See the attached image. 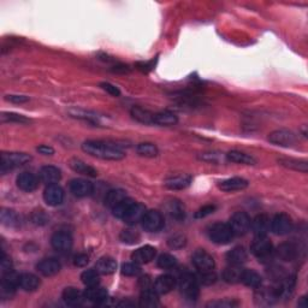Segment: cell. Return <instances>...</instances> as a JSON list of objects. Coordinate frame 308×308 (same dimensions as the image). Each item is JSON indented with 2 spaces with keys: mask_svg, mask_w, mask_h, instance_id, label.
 Returning <instances> with one entry per match:
<instances>
[{
  "mask_svg": "<svg viewBox=\"0 0 308 308\" xmlns=\"http://www.w3.org/2000/svg\"><path fill=\"white\" fill-rule=\"evenodd\" d=\"M82 149L89 156L104 160H122L125 157L124 152L117 144L108 141H86L82 144Z\"/></svg>",
  "mask_w": 308,
  "mask_h": 308,
  "instance_id": "6da1fadb",
  "label": "cell"
},
{
  "mask_svg": "<svg viewBox=\"0 0 308 308\" xmlns=\"http://www.w3.org/2000/svg\"><path fill=\"white\" fill-rule=\"evenodd\" d=\"M180 290L185 298L190 301H195L199 297L200 287L199 281L193 273L184 272L180 277Z\"/></svg>",
  "mask_w": 308,
  "mask_h": 308,
  "instance_id": "7a4b0ae2",
  "label": "cell"
},
{
  "mask_svg": "<svg viewBox=\"0 0 308 308\" xmlns=\"http://www.w3.org/2000/svg\"><path fill=\"white\" fill-rule=\"evenodd\" d=\"M234 232L229 224L225 223H216L209 229V237L213 243L217 244H228L234 238Z\"/></svg>",
  "mask_w": 308,
  "mask_h": 308,
  "instance_id": "3957f363",
  "label": "cell"
},
{
  "mask_svg": "<svg viewBox=\"0 0 308 308\" xmlns=\"http://www.w3.org/2000/svg\"><path fill=\"white\" fill-rule=\"evenodd\" d=\"M252 219L246 212H236L229 221V226L234 232L235 236H243L250 229Z\"/></svg>",
  "mask_w": 308,
  "mask_h": 308,
  "instance_id": "277c9868",
  "label": "cell"
},
{
  "mask_svg": "<svg viewBox=\"0 0 308 308\" xmlns=\"http://www.w3.org/2000/svg\"><path fill=\"white\" fill-rule=\"evenodd\" d=\"M31 160V157L27 153H3L2 154V172L4 174L8 170L18 168Z\"/></svg>",
  "mask_w": 308,
  "mask_h": 308,
  "instance_id": "5b68a950",
  "label": "cell"
},
{
  "mask_svg": "<svg viewBox=\"0 0 308 308\" xmlns=\"http://www.w3.org/2000/svg\"><path fill=\"white\" fill-rule=\"evenodd\" d=\"M250 252L259 260H266L272 255L275 250H273L271 241L266 236H262L255 237V240L253 241L252 246H250Z\"/></svg>",
  "mask_w": 308,
  "mask_h": 308,
  "instance_id": "8992f818",
  "label": "cell"
},
{
  "mask_svg": "<svg viewBox=\"0 0 308 308\" xmlns=\"http://www.w3.org/2000/svg\"><path fill=\"white\" fill-rule=\"evenodd\" d=\"M267 140L276 146L291 147L296 143L297 137L293 131L287 130V129H278V130L272 131L267 137Z\"/></svg>",
  "mask_w": 308,
  "mask_h": 308,
  "instance_id": "52a82bcc",
  "label": "cell"
},
{
  "mask_svg": "<svg viewBox=\"0 0 308 308\" xmlns=\"http://www.w3.org/2000/svg\"><path fill=\"white\" fill-rule=\"evenodd\" d=\"M293 221L288 215L285 213H279L273 217L271 221V230L273 234L283 236V235H288L293 231Z\"/></svg>",
  "mask_w": 308,
  "mask_h": 308,
  "instance_id": "ba28073f",
  "label": "cell"
},
{
  "mask_svg": "<svg viewBox=\"0 0 308 308\" xmlns=\"http://www.w3.org/2000/svg\"><path fill=\"white\" fill-rule=\"evenodd\" d=\"M191 263H193L195 269L199 270L200 272L212 271L216 265L213 256L203 249H197L193 253V255H191Z\"/></svg>",
  "mask_w": 308,
  "mask_h": 308,
  "instance_id": "9c48e42d",
  "label": "cell"
},
{
  "mask_svg": "<svg viewBox=\"0 0 308 308\" xmlns=\"http://www.w3.org/2000/svg\"><path fill=\"white\" fill-rule=\"evenodd\" d=\"M142 226L146 231L148 232H157L164 226V218L159 211H147L144 213L142 221Z\"/></svg>",
  "mask_w": 308,
  "mask_h": 308,
  "instance_id": "30bf717a",
  "label": "cell"
},
{
  "mask_svg": "<svg viewBox=\"0 0 308 308\" xmlns=\"http://www.w3.org/2000/svg\"><path fill=\"white\" fill-rule=\"evenodd\" d=\"M20 287V276L14 271L3 275L2 279V296L11 297L15 294L16 289Z\"/></svg>",
  "mask_w": 308,
  "mask_h": 308,
  "instance_id": "8fae6325",
  "label": "cell"
},
{
  "mask_svg": "<svg viewBox=\"0 0 308 308\" xmlns=\"http://www.w3.org/2000/svg\"><path fill=\"white\" fill-rule=\"evenodd\" d=\"M43 199L48 206H59L64 201V190L58 184L47 185L43 191Z\"/></svg>",
  "mask_w": 308,
  "mask_h": 308,
  "instance_id": "7c38bea8",
  "label": "cell"
},
{
  "mask_svg": "<svg viewBox=\"0 0 308 308\" xmlns=\"http://www.w3.org/2000/svg\"><path fill=\"white\" fill-rule=\"evenodd\" d=\"M51 244L57 252L67 253L72 247V237L65 231H57L51 238Z\"/></svg>",
  "mask_w": 308,
  "mask_h": 308,
  "instance_id": "4fadbf2b",
  "label": "cell"
},
{
  "mask_svg": "<svg viewBox=\"0 0 308 308\" xmlns=\"http://www.w3.org/2000/svg\"><path fill=\"white\" fill-rule=\"evenodd\" d=\"M70 191L77 197L89 196L93 193V184L84 178H74L69 183Z\"/></svg>",
  "mask_w": 308,
  "mask_h": 308,
  "instance_id": "5bb4252c",
  "label": "cell"
},
{
  "mask_svg": "<svg viewBox=\"0 0 308 308\" xmlns=\"http://www.w3.org/2000/svg\"><path fill=\"white\" fill-rule=\"evenodd\" d=\"M39 178L42 183L47 185L51 184H57L62 178V172L61 170L56 166L52 165H46L42 166L39 171Z\"/></svg>",
  "mask_w": 308,
  "mask_h": 308,
  "instance_id": "9a60e30c",
  "label": "cell"
},
{
  "mask_svg": "<svg viewBox=\"0 0 308 308\" xmlns=\"http://www.w3.org/2000/svg\"><path fill=\"white\" fill-rule=\"evenodd\" d=\"M250 228H252V231L255 235V237L266 236L267 232L271 229V219L266 215L256 216L250 223Z\"/></svg>",
  "mask_w": 308,
  "mask_h": 308,
  "instance_id": "2e32d148",
  "label": "cell"
},
{
  "mask_svg": "<svg viewBox=\"0 0 308 308\" xmlns=\"http://www.w3.org/2000/svg\"><path fill=\"white\" fill-rule=\"evenodd\" d=\"M16 183H17V187L21 190L27 191V193L34 191L39 187V181H37L36 176L31 174V172H22L17 176Z\"/></svg>",
  "mask_w": 308,
  "mask_h": 308,
  "instance_id": "e0dca14e",
  "label": "cell"
},
{
  "mask_svg": "<svg viewBox=\"0 0 308 308\" xmlns=\"http://www.w3.org/2000/svg\"><path fill=\"white\" fill-rule=\"evenodd\" d=\"M146 207L140 202H134L133 206L129 209V211L125 213L123 217V221L127 223L128 225H136L137 223L142 221L144 213H146Z\"/></svg>",
  "mask_w": 308,
  "mask_h": 308,
  "instance_id": "ac0fdd59",
  "label": "cell"
},
{
  "mask_svg": "<svg viewBox=\"0 0 308 308\" xmlns=\"http://www.w3.org/2000/svg\"><path fill=\"white\" fill-rule=\"evenodd\" d=\"M191 183V177L189 175H175L170 176L164 181V185L171 190H182L189 187Z\"/></svg>",
  "mask_w": 308,
  "mask_h": 308,
  "instance_id": "d6986e66",
  "label": "cell"
},
{
  "mask_svg": "<svg viewBox=\"0 0 308 308\" xmlns=\"http://www.w3.org/2000/svg\"><path fill=\"white\" fill-rule=\"evenodd\" d=\"M62 265L58 260L55 258H48V259H43L42 262L37 264V271L41 273L45 277H52L61 271Z\"/></svg>",
  "mask_w": 308,
  "mask_h": 308,
  "instance_id": "ffe728a7",
  "label": "cell"
},
{
  "mask_svg": "<svg viewBox=\"0 0 308 308\" xmlns=\"http://www.w3.org/2000/svg\"><path fill=\"white\" fill-rule=\"evenodd\" d=\"M176 285V279L171 275H162L154 282V290L158 295L168 294Z\"/></svg>",
  "mask_w": 308,
  "mask_h": 308,
  "instance_id": "44dd1931",
  "label": "cell"
},
{
  "mask_svg": "<svg viewBox=\"0 0 308 308\" xmlns=\"http://www.w3.org/2000/svg\"><path fill=\"white\" fill-rule=\"evenodd\" d=\"M84 296L88 301L94 302L96 304H102L108 300V290L100 285H94V287H87L84 291Z\"/></svg>",
  "mask_w": 308,
  "mask_h": 308,
  "instance_id": "7402d4cb",
  "label": "cell"
},
{
  "mask_svg": "<svg viewBox=\"0 0 308 308\" xmlns=\"http://www.w3.org/2000/svg\"><path fill=\"white\" fill-rule=\"evenodd\" d=\"M157 249L152 246H143L136 249L131 255V260L134 263L139 264V265H142V264H147L156 258Z\"/></svg>",
  "mask_w": 308,
  "mask_h": 308,
  "instance_id": "603a6c76",
  "label": "cell"
},
{
  "mask_svg": "<svg viewBox=\"0 0 308 308\" xmlns=\"http://www.w3.org/2000/svg\"><path fill=\"white\" fill-rule=\"evenodd\" d=\"M248 181L244 180L242 177H232L229 180L219 182L218 188L223 191L226 193H231V191H237V190H243L248 187Z\"/></svg>",
  "mask_w": 308,
  "mask_h": 308,
  "instance_id": "cb8c5ba5",
  "label": "cell"
},
{
  "mask_svg": "<svg viewBox=\"0 0 308 308\" xmlns=\"http://www.w3.org/2000/svg\"><path fill=\"white\" fill-rule=\"evenodd\" d=\"M62 296H63V300H64V302L67 303L68 306H71V307L81 306V304L83 303L84 298H86L84 294L81 293L78 289L72 288V287L65 288L64 291H63Z\"/></svg>",
  "mask_w": 308,
  "mask_h": 308,
  "instance_id": "d4e9b609",
  "label": "cell"
},
{
  "mask_svg": "<svg viewBox=\"0 0 308 308\" xmlns=\"http://www.w3.org/2000/svg\"><path fill=\"white\" fill-rule=\"evenodd\" d=\"M166 212L169 213V216L171 218L176 219V221H183L185 217V209L184 205L177 199H171L166 202L165 205Z\"/></svg>",
  "mask_w": 308,
  "mask_h": 308,
  "instance_id": "484cf974",
  "label": "cell"
},
{
  "mask_svg": "<svg viewBox=\"0 0 308 308\" xmlns=\"http://www.w3.org/2000/svg\"><path fill=\"white\" fill-rule=\"evenodd\" d=\"M69 165H70V168L74 170L75 172H77V174L80 175L88 176V177H96V176H98V171H96L95 169L86 164V163L82 162L81 159H71L70 162H69Z\"/></svg>",
  "mask_w": 308,
  "mask_h": 308,
  "instance_id": "4316f807",
  "label": "cell"
},
{
  "mask_svg": "<svg viewBox=\"0 0 308 308\" xmlns=\"http://www.w3.org/2000/svg\"><path fill=\"white\" fill-rule=\"evenodd\" d=\"M243 272L244 269H242L241 265H229L223 272V279L230 284H236L242 281Z\"/></svg>",
  "mask_w": 308,
  "mask_h": 308,
  "instance_id": "83f0119b",
  "label": "cell"
},
{
  "mask_svg": "<svg viewBox=\"0 0 308 308\" xmlns=\"http://www.w3.org/2000/svg\"><path fill=\"white\" fill-rule=\"evenodd\" d=\"M276 255L283 262H293L297 255V248L293 243H282L276 249Z\"/></svg>",
  "mask_w": 308,
  "mask_h": 308,
  "instance_id": "f1b7e54d",
  "label": "cell"
},
{
  "mask_svg": "<svg viewBox=\"0 0 308 308\" xmlns=\"http://www.w3.org/2000/svg\"><path fill=\"white\" fill-rule=\"evenodd\" d=\"M248 253L243 247H235L226 254L229 265H242L247 262Z\"/></svg>",
  "mask_w": 308,
  "mask_h": 308,
  "instance_id": "f546056e",
  "label": "cell"
},
{
  "mask_svg": "<svg viewBox=\"0 0 308 308\" xmlns=\"http://www.w3.org/2000/svg\"><path fill=\"white\" fill-rule=\"evenodd\" d=\"M226 160L228 162L235 163V164H243V165H254L256 160L249 154L240 152V150H230L226 154Z\"/></svg>",
  "mask_w": 308,
  "mask_h": 308,
  "instance_id": "4dcf8cb0",
  "label": "cell"
},
{
  "mask_svg": "<svg viewBox=\"0 0 308 308\" xmlns=\"http://www.w3.org/2000/svg\"><path fill=\"white\" fill-rule=\"evenodd\" d=\"M258 291L255 294V300L259 304H272L275 301L278 300L277 295L275 293V289L271 288H256Z\"/></svg>",
  "mask_w": 308,
  "mask_h": 308,
  "instance_id": "1f68e13d",
  "label": "cell"
},
{
  "mask_svg": "<svg viewBox=\"0 0 308 308\" xmlns=\"http://www.w3.org/2000/svg\"><path fill=\"white\" fill-rule=\"evenodd\" d=\"M40 284H41L40 278L33 273H23L20 276V287L23 290L35 291L36 289H39Z\"/></svg>",
  "mask_w": 308,
  "mask_h": 308,
  "instance_id": "d6a6232c",
  "label": "cell"
},
{
  "mask_svg": "<svg viewBox=\"0 0 308 308\" xmlns=\"http://www.w3.org/2000/svg\"><path fill=\"white\" fill-rule=\"evenodd\" d=\"M279 165L284 166V168L294 170V171L306 172L308 171V163L307 160L302 159H294V158H281L278 159Z\"/></svg>",
  "mask_w": 308,
  "mask_h": 308,
  "instance_id": "836d02e7",
  "label": "cell"
},
{
  "mask_svg": "<svg viewBox=\"0 0 308 308\" xmlns=\"http://www.w3.org/2000/svg\"><path fill=\"white\" fill-rule=\"evenodd\" d=\"M69 115L74 118L83 119V121H87V122H89V123H93V124L100 123V116H98L96 113H94L92 111H86V110L74 108V109L69 110Z\"/></svg>",
  "mask_w": 308,
  "mask_h": 308,
  "instance_id": "e575fe53",
  "label": "cell"
},
{
  "mask_svg": "<svg viewBox=\"0 0 308 308\" xmlns=\"http://www.w3.org/2000/svg\"><path fill=\"white\" fill-rule=\"evenodd\" d=\"M95 270L100 275H111L117 270V263L113 258L104 256L98 260L95 265Z\"/></svg>",
  "mask_w": 308,
  "mask_h": 308,
  "instance_id": "d590c367",
  "label": "cell"
},
{
  "mask_svg": "<svg viewBox=\"0 0 308 308\" xmlns=\"http://www.w3.org/2000/svg\"><path fill=\"white\" fill-rule=\"evenodd\" d=\"M177 122H178V118L174 112L162 111L158 113H154L153 124L165 125V127H169V125H175Z\"/></svg>",
  "mask_w": 308,
  "mask_h": 308,
  "instance_id": "8d00e7d4",
  "label": "cell"
},
{
  "mask_svg": "<svg viewBox=\"0 0 308 308\" xmlns=\"http://www.w3.org/2000/svg\"><path fill=\"white\" fill-rule=\"evenodd\" d=\"M241 282L243 283L244 285H247V287L256 289L259 287H262L263 278L259 273L253 271V270H244Z\"/></svg>",
  "mask_w": 308,
  "mask_h": 308,
  "instance_id": "74e56055",
  "label": "cell"
},
{
  "mask_svg": "<svg viewBox=\"0 0 308 308\" xmlns=\"http://www.w3.org/2000/svg\"><path fill=\"white\" fill-rule=\"evenodd\" d=\"M159 298L158 294L156 293V290H150L149 289H144L141 293L140 296V306L142 307H157L159 306Z\"/></svg>",
  "mask_w": 308,
  "mask_h": 308,
  "instance_id": "f35d334b",
  "label": "cell"
},
{
  "mask_svg": "<svg viewBox=\"0 0 308 308\" xmlns=\"http://www.w3.org/2000/svg\"><path fill=\"white\" fill-rule=\"evenodd\" d=\"M131 116H133L134 119H136L137 122L142 124H153L154 113L148 111V110L140 108V106H134L131 109Z\"/></svg>",
  "mask_w": 308,
  "mask_h": 308,
  "instance_id": "ab89813d",
  "label": "cell"
},
{
  "mask_svg": "<svg viewBox=\"0 0 308 308\" xmlns=\"http://www.w3.org/2000/svg\"><path fill=\"white\" fill-rule=\"evenodd\" d=\"M127 193L122 189H112L108 191L105 196V203L106 206L110 207V209H113L115 206H117L119 202H122L124 199H127Z\"/></svg>",
  "mask_w": 308,
  "mask_h": 308,
  "instance_id": "60d3db41",
  "label": "cell"
},
{
  "mask_svg": "<svg viewBox=\"0 0 308 308\" xmlns=\"http://www.w3.org/2000/svg\"><path fill=\"white\" fill-rule=\"evenodd\" d=\"M0 221H2L3 225L9 226V228H16L20 225V217L15 211L9 209H3L2 213H0Z\"/></svg>",
  "mask_w": 308,
  "mask_h": 308,
  "instance_id": "b9f144b4",
  "label": "cell"
},
{
  "mask_svg": "<svg viewBox=\"0 0 308 308\" xmlns=\"http://www.w3.org/2000/svg\"><path fill=\"white\" fill-rule=\"evenodd\" d=\"M136 152L139 156L144 157V158H154V157L158 156L159 150L158 147H157L154 143L143 142L140 143L139 146L136 147Z\"/></svg>",
  "mask_w": 308,
  "mask_h": 308,
  "instance_id": "7bdbcfd3",
  "label": "cell"
},
{
  "mask_svg": "<svg viewBox=\"0 0 308 308\" xmlns=\"http://www.w3.org/2000/svg\"><path fill=\"white\" fill-rule=\"evenodd\" d=\"M99 275L100 273L96 270H86L81 275V281L86 287H94L99 284Z\"/></svg>",
  "mask_w": 308,
  "mask_h": 308,
  "instance_id": "ee69618b",
  "label": "cell"
},
{
  "mask_svg": "<svg viewBox=\"0 0 308 308\" xmlns=\"http://www.w3.org/2000/svg\"><path fill=\"white\" fill-rule=\"evenodd\" d=\"M134 202H135V201L131 200L130 197H127V199H124L123 201H122V202H119L117 206L113 207V209H112L113 216L117 217V218H119V219H123L125 213H127L129 209L133 206Z\"/></svg>",
  "mask_w": 308,
  "mask_h": 308,
  "instance_id": "f6af8a7d",
  "label": "cell"
},
{
  "mask_svg": "<svg viewBox=\"0 0 308 308\" xmlns=\"http://www.w3.org/2000/svg\"><path fill=\"white\" fill-rule=\"evenodd\" d=\"M157 264H158L160 269L171 270L177 266V259L171 254H162L157 260Z\"/></svg>",
  "mask_w": 308,
  "mask_h": 308,
  "instance_id": "bcb514c9",
  "label": "cell"
},
{
  "mask_svg": "<svg viewBox=\"0 0 308 308\" xmlns=\"http://www.w3.org/2000/svg\"><path fill=\"white\" fill-rule=\"evenodd\" d=\"M119 238H121V241L123 242V243L127 244H135L137 243V242L140 241V234L137 231L131 230V229H125L121 232V235H119Z\"/></svg>",
  "mask_w": 308,
  "mask_h": 308,
  "instance_id": "7dc6e473",
  "label": "cell"
},
{
  "mask_svg": "<svg viewBox=\"0 0 308 308\" xmlns=\"http://www.w3.org/2000/svg\"><path fill=\"white\" fill-rule=\"evenodd\" d=\"M2 121L3 122H14V123H29V119L24 117V116L18 115V113L12 112H3L2 113Z\"/></svg>",
  "mask_w": 308,
  "mask_h": 308,
  "instance_id": "c3c4849f",
  "label": "cell"
},
{
  "mask_svg": "<svg viewBox=\"0 0 308 308\" xmlns=\"http://www.w3.org/2000/svg\"><path fill=\"white\" fill-rule=\"evenodd\" d=\"M141 272V269L139 266V264L136 263H127L123 264L122 266V273L124 276H128V277H135V276H139Z\"/></svg>",
  "mask_w": 308,
  "mask_h": 308,
  "instance_id": "681fc988",
  "label": "cell"
},
{
  "mask_svg": "<svg viewBox=\"0 0 308 308\" xmlns=\"http://www.w3.org/2000/svg\"><path fill=\"white\" fill-rule=\"evenodd\" d=\"M168 244L172 249H181L187 244V238L183 235H174L168 240Z\"/></svg>",
  "mask_w": 308,
  "mask_h": 308,
  "instance_id": "f907efd6",
  "label": "cell"
},
{
  "mask_svg": "<svg viewBox=\"0 0 308 308\" xmlns=\"http://www.w3.org/2000/svg\"><path fill=\"white\" fill-rule=\"evenodd\" d=\"M238 302L235 300H230V298H224V300L212 301V302L207 303V307L211 308H234L237 307Z\"/></svg>",
  "mask_w": 308,
  "mask_h": 308,
  "instance_id": "816d5d0a",
  "label": "cell"
},
{
  "mask_svg": "<svg viewBox=\"0 0 308 308\" xmlns=\"http://www.w3.org/2000/svg\"><path fill=\"white\" fill-rule=\"evenodd\" d=\"M200 283H202L203 285H211L217 281V275L212 271H206V272H200V277L197 279Z\"/></svg>",
  "mask_w": 308,
  "mask_h": 308,
  "instance_id": "f5cc1de1",
  "label": "cell"
},
{
  "mask_svg": "<svg viewBox=\"0 0 308 308\" xmlns=\"http://www.w3.org/2000/svg\"><path fill=\"white\" fill-rule=\"evenodd\" d=\"M216 209H217V207L215 205H205V206H202L200 210L196 211L195 218L196 219L205 218V217L212 215V213H215Z\"/></svg>",
  "mask_w": 308,
  "mask_h": 308,
  "instance_id": "db71d44e",
  "label": "cell"
},
{
  "mask_svg": "<svg viewBox=\"0 0 308 308\" xmlns=\"http://www.w3.org/2000/svg\"><path fill=\"white\" fill-rule=\"evenodd\" d=\"M200 159L203 160V162L207 163H213V164H218L221 162L222 157L219 153L216 152H209V153H203L200 156Z\"/></svg>",
  "mask_w": 308,
  "mask_h": 308,
  "instance_id": "11a10c76",
  "label": "cell"
},
{
  "mask_svg": "<svg viewBox=\"0 0 308 308\" xmlns=\"http://www.w3.org/2000/svg\"><path fill=\"white\" fill-rule=\"evenodd\" d=\"M100 87H101L105 92H108L110 95H112V96L121 95V90H119L118 87H116L115 84H112L110 82H102V83H100Z\"/></svg>",
  "mask_w": 308,
  "mask_h": 308,
  "instance_id": "9f6ffc18",
  "label": "cell"
},
{
  "mask_svg": "<svg viewBox=\"0 0 308 308\" xmlns=\"http://www.w3.org/2000/svg\"><path fill=\"white\" fill-rule=\"evenodd\" d=\"M0 270H2V275H5V273H9L12 271L11 260L9 259V258H6L5 254H3V256H2V262H0Z\"/></svg>",
  "mask_w": 308,
  "mask_h": 308,
  "instance_id": "6f0895ef",
  "label": "cell"
},
{
  "mask_svg": "<svg viewBox=\"0 0 308 308\" xmlns=\"http://www.w3.org/2000/svg\"><path fill=\"white\" fill-rule=\"evenodd\" d=\"M88 263H89V256L87 254H77L74 258V265L77 267H84Z\"/></svg>",
  "mask_w": 308,
  "mask_h": 308,
  "instance_id": "680465c9",
  "label": "cell"
},
{
  "mask_svg": "<svg viewBox=\"0 0 308 308\" xmlns=\"http://www.w3.org/2000/svg\"><path fill=\"white\" fill-rule=\"evenodd\" d=\"M6 99L9 100V101L15 102V104H23L29 101V98L28 96L24 95H8L6 96Z\"/></svg>",
  "mask_w": 308,
  "mask_h": 308,
  "instance_id": "91938a15",
  "label": "cell"
},
{
  "mask_svg": "<svg viewBox=\"0 0 308 308\" xmlns=\"http://www.w3.org/2000/svg\"><path fill=\"white\" fill-rule=\"evenodd\" d=\"M36 150L39 153L43 154V156H52V154H55V149H53L52 147L46 146V144H41V146H39L36 148Z\"/></svg>",
  "mask_w": 308,
  "mask_h": 308,
  "instance_id": "94428289",
  "label": "cell"
},
{
  "mask_svg": "<svg viewBox=\"0 0 308 308\" xmlns=\"http://www.w3.org/2000/svg\"><path fill=\"white\" fill-rule=\"evenodd\" d=\"M139 284L140 287L142 290H144V289H149L150 288V279L148 276H144V277H141L140 281H139Z\"/></svg>",
  "mask_w": 308,
  "mask_h": 308,
  "instance_id": "6125c7cd",
  "label": "cell"
},
{
  "mask_svg": "<svg viewBox=\"0 0 308 308\" xmlns=\"http://www.w3.org/2000/svg\"><path fill=\"white\" fill-rule=\"evenodd\" d=\"M306 301H307V297L306 296H302V297L300 298V301H298V302H297V306L298 307H302V308H306L307 307Z\"/></svg>",
  "mask_w": 308,
  "mask_h": 308,
  "instance_id": "be15d7a7",
  "label": "cell"
}]
</instances>
